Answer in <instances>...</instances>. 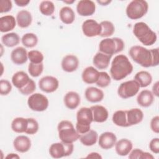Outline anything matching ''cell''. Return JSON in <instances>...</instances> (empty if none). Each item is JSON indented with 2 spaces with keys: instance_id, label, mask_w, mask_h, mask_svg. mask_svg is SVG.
<instances>
[{
  "instance_id": "6da1fadb",
  "label": "cell",
  "mask_w": 159,
  "mask_h": 159,
  "mask_svg": "<svg viewBox=\"0 0 159 159\" xmlns=\"http://www.w3.org/2000/svg\"><path fill=\"white\" fill-rule=\"evenodd\" d=\"M129 54L137 64L145 68L157 66L159 64L158 48L148 50L140 45L132 46Z\"/></svg>"
},
{
  "instance_id": "7a4b0ae2",
  "label": "cell",
  "mask_w": 159,
  "mask_h": 159,
  "mask_svg": "<svg viewBox=\"0 0 159 159\" xmlns=\"http://www.w3.org/2000/svg\"><path fill=\"white\" fill-rule=\"evenodd\" d=\"M133 71V65L127 56L120 54L114 57L110 68L112 78L115 81H120L126 78Z\"/></svg>"
},
{
  "instance_id": "3957f363",
  "label": "cell",
  "mask_w": 159,
  "mask_h": 159,
  "mask_svg": "<svg viewBox=\"0 0 159 159\" xmlns=\"http://www.w3.org/2000/svg\"><path fill=\"white\" fill-rule=\"evenodd\" d=\"M133 33L137 39L145 46L152 45L157 39V34L146 23L143 22H137L134 24Z\"/></svg>"
},
{
  "instance_id": "277c9868",
  "label": "cell",
  "mask_w": 159,
  "mask_h": 159,
  "mask_svg": "<svg viewBox=\"0 0 159 159\" xmlns=\"http://www.w3.org/2000/svg\"><path fill=\"white\" fill-rule=\"evenodd\" d=\"M57 130L58 137L61 142L68 143H73L80 139V134L75 129L71 122L63 120L59 122Z\"/></svg>"
},
{
  "instance_id": "5b68a950",
  "label": "cell",
  "mask_w": 159,
  "mask_h": 159,
  "mask_svg": "<svg viewBox=\"0 0 159 159\" xmlns=\"http://www.w3.org/2000/svg\"><path fill=\"white\" fill-rule=\"evenodd\" d=\"M76 130L81 135L90 130L91 124L93 122V113L91 108L81 107L76 113Z\"/></svg>"
},
{
  "instance_id": "8992f818",
  "label": "cell",
  "mask_w": 159,
  "mask_h": 159,
  "mask_svg": "<svg viewBox=\"0 0 159 159\" xmlns=\"http://www.w3.org/2000/svg\"><path fill=\"white\" fill-rule=\"evenodd\" d=\"M124 47L123 40L118 37L104 39L100 42L99 45L100 52L111 56L122 52Z\"/></svg>"
},
{
  "instance_id": "52a82bcc",
  "label": "cell",
  "mask_w": 159,
  "mask_h": 159,
  "mask_svg": "<svg viewBox=\"0 0 159 159\" xmlns=\"http://www.w3.org/2000/svg\"><path fill=\"white\" fill-rule=\"evenodd\" d=\"M148 4L143 0L132 1L126 7V15L132 19L136 20L143 17L148 12Z\"/></svg>"
},
{
  "instance_id": "ba28073f",
  "label": "cell",
  "mask_w": 159,
  "mask_h": 159,
  "mask_svg": "<svg viewBox=\"0 0 159 159\" xmlns=\"http://www.w3.org/2000/svg\"><path fill=\"white\" fill-rule=\"evenodd\" d=\"M74 150L73 143L57 142L52 143L49 148L50 155L53 158H60L72 154Z\"/></svg>"
},
{
  "instance_id": "9c48e42d",
  "label": "cell",
  "mask_w": 159,
  "mask_h": 159,
  "mask_svg": "<svg viewBox=\"0 0 159 159\" xmlns=\"http://www.w3.org/2000/svg\"><path fill=\"white\" fill-rule=\"evenodd\" d=\"M27 104L29 107L34 111L42 112L48 108L49 102L45 95L37 93L29 97Z\"/></svg>"
},
{
  "instance_id": "30bf717a",
  "label": "cell",
  "mask_w": 159,
  "mask_h": 159,
  "mask_svg": "<svg viewBox=\"0 0 159 159\" xmlns=\"http://www.w3.org/2000/svg\"><path fill=\"white\" fill-rule=\"evenodd\" d=\"M139 83L134 80L122 83L118 88L117 94L120 98L126 99L136 95L140 89Z\"/></svg>"
},
{
  "instance_id": "8fae6325",
  "label": "cell",
  "mask_w": 159,
  "mask_h": 159,
  "mask_svg": "<svg viewBox=\"0 0 159 159\" xmlns=\"http://www.w3.org/2000/svg\"><path fill=\"white\" fill-rule=\"evenodd\" d=\"M82 31L83 34L88 37H96L101 32V26L94 19H87L82 24Z\"/></svg>"
},
{
  "instance_id": "7c38bea8",
  "label": "cell",
  "mask_w": 159,
  "mask_h": 159,
  "mask_svg": "<svg viewBox=\"0 0 159 159\" xmlns=\"http://www.w3.org/2000/svg\"><path fill=\"white\" fill-rule=\"evenodd\" d=\"M39 86L41 91L47 93H51L58 89L59 81L54 76H45L39 80Z\"/></svg>"
},
{
  "instance_id": "4fadbf2b",
  "label": "cell",
  "mask_w": 159,
  "mask_h": 159,
  "mask_svg": "<svg viewBox=\"0 0 159 159\" xmlns=\"http://www.w3.org/2000/svg\"><path fill=\"white\" fill-rule=\"evenodd\" d=\"M76 11L81 16H92L96 11L95 3L91 0H81L76 5Z\"/></svg>"
},
{
  "instance_id": "5bb4252c",
  "label": "cell",
  "mask_w": 159,
  "mask_h": 159,
  "mask_svg": "<svg viewBox=\"0 0 159 159\" xmlns=\"http://www.w3.org/2000/svg\"><path fill=\"white\" fill-rule=\"evenodd\" d=\"M117 142V137L113 132H105L102 133L98 139L100 147L104 150L112 148Z\"/></svg>"
},
{
  "instance_id": "9a60e30c",
  "label": "cell",
  "mask_w": 159,
  "mask_h": 159,
  "mask_svg": "<svg viewBox=\"0 0 159 159\" xmlns=\"http://www.w3.org/2000/svg\"><path fill=\"white\" fill-rule=\"evenodd\" d=\"M79 60L74 55H67L65 56L61 61V68L63 71L71 73L77 70L79 66Z\"/></svg>"
},
{
  "instance_id": "2e32d148",
  "label": "cell",
  "mask_w": 159,
  "mask_h": 159,
  "mask_svg": "<svg viewBox=\"0 0 159 159\" xmlns=\"http://www.w3.org/2000/svg\"><path fill=\"white\" fill-rule=\"evenodd\" d=\"M11 59L16 65H23L27 61L28 53L25 48L22 47H18L11 52Z\"/></svg>"
},
{
  "instance_id": "e0dca14e",
  "label": "cell",
  "mask_w": 159,
  "mask_h": 159,
  "mask_svg": "<svg viewBox=\"0 0 159 159\" xmlns=\"http://www.w3.org/2000/svg\"><path fill=\"white\" fill-rule=\"evenodd\" d=\"M86 99L92 103L101 102L104 96V92L96 87L90 86L86 89L84 92Z\"/></svg>"
},
{
  "instance_id": "ac0fdd59",
  "label": "cell",
  "mask_w": 159,
  "mask_h": 159,
  "mask_svg": "<svg viewBox=\"0 0 159 159\" xmlns=\"http://www.w3.org/2000/svg\"><path fill=\"white\" fill-rule=\"evenodd\" d=\"M13 146L16 151L20 153H25L30 150L31 141L27 136L19 135L14 140Z\"/></svg>"
},
{
  "instance_id": "d6986e66",
  "label": "cell",
  "mask_w": 159,
  "mask_h": 159,
  "mask_svg": "<svg viewBox=\"0 0 159 159\" xmlns=\"http://www.w3.org/2000/svg\"><path fill=\"white\" fill-rule=\"evenodd\" d=\"M90 108L93 113V122L102 123L106 121L109 116V112L106 107L100 105H95Z\"/></svg>"
},
{
  "instance_id": "ffe728a7",
  "label": "cell",
  "mask_w": 159,
  "mask_h": 159,
  "mask_svg": "<svg viewBox=\"0 0 159 159\" xmlns=\"http://www.w3.org/2000/svg\"><path fill=\"white\" fill-rule=\"evenodd\" d=\"M126 116L129 127L140 123L143 119V113L139 108H133L126 111Z\"/></svg>"
},
{
  "instance_id": "44dd1931",
  "label": "cell",
  "mask_w": 159,
  "mask_h": 159,
  "mask_svg": "<svg viewBox=\"0 0 159 159\" xmlns=\"http://www.w3.org/2000/svg\"><path fill=\"white\" fill-rule=\"evenodd\" d=\"M65 106L71 110L78 107L81 102V98L79 94L75 91H69L64 96L63 99Z\"/></svg>"
},
{
  "instance_id": "7402d4cb",
  "label": "cell",
  "mask_w": 159,
  "mask_h": 159,
  "mask_svg": "<svg viewBox=\"0 0 159 159\" xmlns=\"http://www.w3.org/2000/svg\"><path fill=\"white\" fill-rule=\"evenodd\" d=\"M99 76V72L93 66H88L84 69L81 74V78L86 84H93L96 83Z\"/></svg>"
},
{
  "instance_id": "603a6c76",
  "label": "cell",
  "mask_w": 159,
  "mask_h": 159,
  "mask_svg": "<svg viewBox=\"0 0 159 159\" xmlns=\"http://www.w3.org/2000/svg\"><path fill=\"white\" fill-rule=\"evenodd\" d=\"M132 147V142L127 139H122L115 144L116 152L120 156H126L129 154Z\"/></svg>"
},
{
  "instance_id": "cb8c5ba5",
  "label": "cell",
  "mask_w": 159,
  "mask_h": 159,
  "mask_svg": "<svg viewBox=\"0 0 159 159\" xmlns=\"http://www.w3.org/2000/svg\"><path fill=\"white\" fill-rule=\"evenodd\" d=\"M111 57V55H106L99 52L94 56L93 63L98 69L104 70L109 66Z\"/></svg>"
},
{
  "instance_id": "d4e9b609",
  "label": "cell",
  "mask_w": 159,
  "mask_h": 159,
  "mask_svg": "<svg viewBox=\"0 0 159 159\" xmlns=\"http://www.w3.org/2000/svg\"><path fill=\"white\" fill-rule=\"evenodd\" d=\"M154 101V96L149 90H142L137 97V102L138 104L143 107H148L150 106Z\"/></svg>"
},
{
  "instance_id": "484cf974",
  "label": "cell",
  "mask_w": 159,
  "mask_h": 159,
  "mask_svg": "<svg viewBox=\"0 0 159 159\" xmlns=\"http://www.w3.org/2000/svg\"><path fill=\"white\" fill-rule=\"evenodd\" d=\"M29 75L23 71H19L15 73L12 77V84L18 89L24 88L30 81Z\"/></svg>"
},
{
  "instance_id": "4316f807",
  "label": "cell",
  "mask_w": 159,
  "mask_h": 159,
  "mask_svg": "<svg viewBox=\"0 0 159 159\" xmlns=\"http://www.w3.org/2000/svg\"><path fill=\"white\" fill-rule=\"evenodd\" d=\"M16 22L20 28L28 27L32 22L31 13L27 10H21L16 15Z\"/></svg>"
},
{
  "instance_id": "83f0119b",
  "label": "cell",
  "mask_w": 159,
  "mask_h": 159,
  "mask_svg": "<svg viewBox=\"0 0 159 159\" xmlns=\"http://www.w3.org/2000/svg\"><path fill=\"white\" fill-rule=\"evenodd\" d=\"M16 25V19L11 15H7L0 17V31L7 32L13 30Z\"/></svg>"
},
{
  "instance_id": "f1b7e54d",
  "label": "cell",
  "mask_w": 159,
  "mask_h": 159,
  "mask_svg": "<svg viewBox=\"0 0 159 159\" xmlns=\"http://www.w3.org/2000/svg\"><path fill=\"white\" fill-rule=\"evenodd\" d=\"M81 143L85 146H92L94 145L98 139V134L94 130H89L85 134H81L80 137Z\"/></svg>"
},
{
  "instance_id": "f546056e",
  "label": "cell",
  "mask_w": 159,
  "mask_h": 159,
  "mask_svg": "<svg viewBox=\"0 0 159 159\" xmlns=\"http://www.w3.org/2000/svg\"><path fill=\"white\" fill-rule=\"evenodd\" d=\"M59 16L61 21L65 24H71L75 19L74 11L68 6L63 7L60 9Z\"/></svg>"
},
{
  "instance_id": "4dcf8cb0",
  "label": "cell",
  "mask_w": 159,
  "mask_h": 159,
  "mask_svg": "<svg viewBox=\"0 0 159 159\" xmlns=\"http://www.w3.org/2000/svg\"><path fill=\"white\" fill-rule=\"evenodd\" d=\"M134 80L139 83L140 87L145 88L152 83V76L148 71H140L135 74Z\"/></svg>"
},
{
  "instance_id": "1f68e13d",
  "label": "cell",
  "mask_w": 159,
  "mask_h": 159,
  "mask_svg": "<svg viewBox=\"0 0 159 159\" xmlns=\"http://www.w3.org/2000/svg\"><path fill=\"white\" fill-rule=\"evenodd\" d=\"M28 121L27 118L24 117H16L13 119L11 123V129L12 130L16 133H24L25 132V130L27 127Z\"/></svg>"
},
{
  "instance_id": "d6a6232c",
  "label": "cell",
  "mask_w": 159,
  "mask_h": 159,
  "mask_svg": "<svg viewBox=\"0 0 159 159\" xmlns=\"http://www.w3.org/2000/svg\"><path fill=\"white\" fill-rule=\"evenodd\" d=\"M1 42L7 47H13L19 43L20 37L17 33H7L2 36Z\"/></svg>"
},
{
  "instance_id": "836d02e7",
  "label": "cell",
  "mask_w": 159,
  "mask_h": 159,
  "mask_svg": "<svg viewBox=\"0 0 159 159\" xmlns=\"http://www.w3.org/2000/svg\"><path fill=\"white\" fill-rule=\"evenodd\" d=\"M112 120L113 123L117 126L122 127H129L127 122L126 111L119 110L116 111L112 115Z\"/></svg>"
},
{
  "instance_id": "e575fe53",
  "label": "cell",
  "mask_w": 159,
  "mask_h": 159,
  "mask_svg": "<svg viewBox=\"0 0 159 159\" xmlns=\"http://www.w3.org/2000/svg\"><path fill=\"white\" fill-rule=\"evenodd\" d=\"M101 32L99 36L102 37H109L113 35L115 32V27L112 22L109 20H104L100 23Z\"/></svg>"
},
{
  "instance_id": "d590c367",
  "label": "cell",
  "mask_w": 159,
  "mask_h": 159,
  "mask_svg": "<svg viewBox=\"0 0 159 159\" xmlns=\"http://www.w3.org/2000/svg\"><path fill=\"white\" fill-rule=\"evenodd\" d=\"M22 43L27 48H32L37 45L38 37L34 33H26L21 39Z\"/></svg>"
},
{
  "instance_id": "8d00e7d4",
  "label": "cell",
  "mask_w": 159,
  "mask_h": 159,
  "mask_svg": "<svg viewBox=\"0 0 159 159\" xmlns=\"http://www.w3.org/2000/svg\"><path fill=\"white\" fill-rule=\"evenodd\" d=\"M55 5L52 1H43L39 5V10L40 12L46 16H51L55 11Z\"/></svg>"
},
{
  "instance_id": "74e56055",
  "label": "cell",
  "mask_w": 159,
  "mask_h": 159,
  "mask_svg": "<svg viewBox=\"0 0 159 159\" xmlns=\"http://www.w3.org/2000/svg\"><path fill=\"white\" fill-rule=\"evenodd\" d=\"M43 70V63L35 64L30 63L28 66V71L30 76L32 77L39 76Z\"/></svg>"
},
{
  "instance_id": "f35d334b",
  "label": "cell",
  "mask_w": 159,
  "mask_h": 159,
  "mask_svg": "<svg viewBox=\"0 0 159 159\" xmlns=\"http://www.w3.org/2000/svg\"><path fill=\"white\" fill-rule=\"evenodd\" d=\"M111 82V78L109 75L105 71L99 72L98 80L96 81V84L100 88H106L108 86Z\"/></svg>"
},
{
  "instance_id": "ab89813d",
  "label": "cell",
  "mask_w": 159,
  "mask_h": 159,
  "mask_svg": "<svg viewBox=\"0 0 159 159\" xmlns=\"http://www.w3.org/2000/svg\"><path fill=\"white\" fill-rule=\"evenodd\" d=\"M28 59L30 63L39 64L42 63L44 57L42 53L39 50H30L28 52Z\"/></svg>"
},
{
  "instance_id": "60d3db41",
  "label": "cell",
  "mask_w": 159,
  "mask_h": 159,
  "mask_svg": "<svg viewBox=\"0 0 159 159\" xmlns=\"http://www.w3.org/2000/svg\"><path fill=\"white\" fill-rule=\"evenodd\" d=\"M27 127L25 133L29 135H34L36 134L39 129L38 122L34 118H27Z\"/></svg>"
},
{
  "instance_id": "b9f144b4",
  "label": "cell",
  "mask_w": 159,
  "mask_h": 159,
  "mask_svg": "<svg viewBox=\"0 0 159 159\" xmlns=\"http://www.w3.org/2000/svg\"><path fill=\"white\" fill-rule=\"evenodd\" d=\"M36 89V84L34 81L32 79L30 80L29 82L22 89H19V91L23 95H29L32 94Z\"/></svg>"
},
{
  "instance_id": "7bdbcfd3",
  "label": "cell",
  "mask_w": 159,
  "mask_h": 159,
  "mask_svg": "<svg viewBox=\"0 0 159 159\" xmlns=\"http://www.w3.org/2000/svg\"><path fill=\"white\" fill-rule=\"evenodd\" d=\"M12 90V85L7 80H1L0 81V94L2 96L7 95Z\"/></svg>"
},
{
  "instance_id": "ee69618b",
  "label": "cell",
  "mask_w": 159,
  "mask_h": 159,
  "mask_svg": "<svg viewBox=\"0 0 159 159\" xmlns=\"http://www.w3.org/2000/svg\"><path fill=\"white\" fill-rule=\"evenodd\" d=\"M12 7V1L10 0H1L0 1V12L6 13L11 10Z\"/></svg>"
},
{
  "instance_id": "f6af8a7d",
  "label": "cell",
  "mask_w": 159,
  "mask_h": 159,
  "mask_svg": "<svg viewBox=\"0 0 159 159\" xmlns=\"http://www.w3.org/2000/svg\"><path fill=\"white\" fill-rule=\"evenodd\" d=\"M144 152L141 149L135 148L129 153V158L130 159H143Z\"/></svg>"
},
{
  "instance_id": "bcb514c9",
  "label": "cell",
  "mask_w": 159,
  "mask_h": 159,
  "mask_svg": "<svg viewBox=\"0 0 159 159\" xmlns=\"http://www.w3.org/2000/svg\"><path fill=\"white\" fill-rule=\"evenodd\" d=\"M149 148L154 153H159V139L156 137L151 140L149 143Z\"/></svg>"
},
{
  "instance_id": "7dc6e473",
  "label": "cell",
  "mask_w": 159,
  "mask_h": 159,
  "mask_svg": "<svg viewBox=\"0 0 159 159\" xmlns=\"http://www.w3.org/2000/svg\"><path fill=\"white\" fill-rule=\"evenodd\" d=\"M150 128L152 130L156 133H159V117L158 116H156L153 117L150 121Z\"/></svg>"
},
{
  "instance_id": "c3c4849f",
  "label": "cell",
  "mask_w": 159,
  "mask_h": 159,
  "mask_svg": "<svg viewBox=\"0 0 159 159\" xmlns=\"http://www.w3.org/2000/svg\"><path fill=\"white\" fill-rule=\"evenodd\" d=\"M15 4L19 7H24L29 4L30 2L29 0H15Z\"/></svg>"
},
{
  "instance_id": "681fc988",
  "label": "cell",
  "mask_w": 159,
  "mask_h": 159,
  "mask_svg": "<svg viewBox=\"0 0 159 159\" xmlns=\"http://www.w3.org/2000/svg\"><path fill=\"white\" fill-rule=\"evenodd\" d=\"M158 85H159V83L158 81H157L153 86L152 87V93L153 94L155 95L156 96H159V91H158Z\"/></svg>"
},
{
  "instance_id": "f907efd6",
  "label": "cell",
  "mask_w": 159,
  "mask_h": 159,
  "mask_svg": "<svg viewBox=\"0 0 159 159\" xmlns=\"http://www.w3.org/2000/svg\"><path fill=\"white\" fill-rule=\"evenodd\" d=\"M86 158H102V157L97 152H91L86 157Z\"/></svg>"
},
{
  "instance_id": "816d5d0a",
  "label": "cell",
  "mask_w": 159,
  "mask_h": 159,
  "mask_svg": "<svg viewBox=\"0 0 159 159\" xmlns=\"http://www.w3.org/2000/svg\"><path fill=\"white\" fill-rule=\"evenodd\" d=\"M6 158L7 159H16V158H20V157L16 153H9L6 157Z\"/></svg>"
},
{
  "instance_id": "f5cc1de1",
  "label": "cell",
  "mask_w": 159,
  "mask_h": 159,
  "mask_svg": "<svg viewBox=\"0 0 159 159\" xmlns=\"http://www.w3.org/2000/svg\"><path fill=\"white\" fill-rule=\"evenodd\" d=\"M97 2L99 3V4H101V6H107L108 5L109 3L111 2V1L109 0H98Z\"/></svg>"
},
{
  "instance_id": "db71d44e",
  "label": "cell",
  "mask_w": 159,
  "mask_h": 159,
  "mask_svg": "<svg viewBox=\"0 0 159 159\" xmlns=\"http://www.w3.org/2000/svg\"><path fill=\"white\" fill-rule=\"evenodd\" d=\"M75 0H72V1H64L63 2L66 3V4H72L75 2Z\"/></svg>"
}]
</instances>
